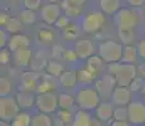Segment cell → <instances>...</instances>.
I'll return each mask as SVG.
<instances>
[{
	"mask_svg": "<svg viewBox=\"0 0 145 126\" xmlns=\"http://www.w3.org/2000/svg\"><path fill=\"white\" fill-rule=\"evenodd\" d=\"M108 73L115 77L118 86L129 87L131 81L135 78L136 69L133 66V63L115 62V63H110V66H108Z\"/></svg>",
	"mask_w": 145,
	"mask_h": 126,
	"instance_id": "obj_1",
	"label": "cell"
},
{
	"mask_svg": "<svg viewBox=\"0 0 145 126\" xmlns=\"http://www.w3.org/2000/svg\"><path fill=\"white\" fill-rule=\"evenodd\" d=\"M122 46L115 40H105L99 46V55L106 63H115L122 58Z\"/></svg>",
	"mask_w": 145,
	"mask_h": 126,
	"instance_id": "obj_2",
	"label": "cell"
},
{
	"mask_svg": "<svg viewBox=\"0 0 145 126\" xmlns=\"http://www.w3.org/2000/svg\"><path fill=\"white\" fill-rule=\"evenodd\" d=\"M76 103L82 110H93L100 103V95L97 89L83 87L76 93Z\"/></svg>",
	"mask_w": 145,
	"mask_h": 126,
	"instance_id": "obj_3",
	"label": "cell"
},
{
	"mask_svg": "<svg viewBox=\"0 0 145 126\" xmlns=\"http://www.w3.org/2000/svg\"><path fill=\"white\" fill-rule=\"evenodd\" d=\"M19 105L16 99L12 96H1L0 99V119L4 121H13L19 114Z\"/></svg>",
	"mask_w": 145,
	"mask_h": 126,
	"instance_id": "obj_4",
	"label": "cell"
},
{
	"mask_svg": "<svg viewBox=\"0 0 145 126\" xmlns=\"http://www.w3.org/2000/svg\"><path fill=\"white\" fill-rule=\"evenodd\" d=\"M35 106L40 112L51 114L54 112L58 107V96L53 92H43L38 93L35 97Z\"/></svg>",
	"mask_w": 145,
	"mask_h": 126,
	"instance_id": "obj_5",
	"label": "cell"
},
{
	"mask_svg": "<svg viewBox=\"0 0 145 126\" xmlns=\"http://www.w3.org/2000/svg\"><path fill=\"white\" fill-rule=\"evenodd\" d=\"M105 16L100 12L87 13L82 19V30L85 33H96L104 27Z\"/></svg>",
	"mask_w": 145,
	"mask_h": 126,
	"instance_id": "obj_6",
	"label": "cell"
},
{
	"mask_svg": "<svg viewBox=\"0 0 145 126\" xmlns=\"http://www.w3.org/2000/svg\"><path fill=\"white\" fill-rule=\"evenodd\" d=\"M115 22L119 29H134L138 24V16L130 9H120L115 14Z\"/></svg>",
	"mask_w": 145,
	"mask_h": 126,
	"instance_id": "obj_7",
	"label": "cell"
},
{
	"mask_svg": "<svg viewBox=\"0 0 145 126\" xmlns=\"http://www.w3.org/2000/svg\"><path fill=\"white\" fill-rule=\"evenodd\" d=\"M129 110V122L134 125L145 124V103L140 101H134L127 105Z\"/></svg>",
	"mask_w": 145,
	"mask_h": 126,
	"instance_id": "obj_8",
	"label": "cell"
},
{
	"mask_svg": "<svg viewBox=\"0 0 145 126\" xmlns=\"http://www.w3.org/2000/svg\"><path fill=\"white\" fill-rule=\"evenodd\" d=\"M115 85H118L115 77L108 73V74H106L104 78L96 81V89L100 96L106 99V97H110L111 95H112L114 89H115V87H114Z\"/></svg>",
	"mask_w": 145,
	"mask_h": 126,
	"instance_id": "obj_9",
	"label": "cell"
},
{
	"mask_svg": "<svg viewBox=\"0 0 145 126\" xmlns=\"http://www.w3.org/2000/svg\"><path fill=\"white\" fill-rule=\"evenodd\" d=\"M40 15L47 24H54L61 16V7L57 3H48L40 9Z\"/></svg>",
	"mask_w": 145,
	"mask_h": 126,
	"instance_id": "obj_10",
	"label": "cell"
},
{
	"mask_svg": "<svg viewBox=\"0 0 145 126\" xmlns=\"http://www.w3.org/2000/svg\"><path fill=\"white\" fill-rule=\"evenodd\" d=\"M131 89L125 86H118L114 89L112 95H111V100L112 103L118 106H127L131 102Z\"/></svg>",
	"mask_w": 145,
	"mask_h": 126,
	"instance_id": "obj_11",
	"label": "cell"
},
{
	"mask_svg": "<svg viewBox=\"0 0 145 126\" xmlns=\"http://www.w3.org/2000/svg\"><path fill=\"white\" fill-rule=\"evenodd\" d=\"M39 73L37 71H29L24 72L22 76V82H20V89L23 91H37L38 85H39Z\"/></svg>",
	"mask_w": 145,
	"mask_h": 126,
	"instance_id": "obj_12",
	"label": "cell"
},
{
	"mask_svg": "<svg viewBox=\"0 0 145 126\" xmlns=\"http://www.w3.org/2000/svg\"><path fill=\"white\" fill-rule=\"evenodd\" d=\"M74 50L81 59H87L93 54V46L92 42L88 39H80L74 44Z\"/></svg>",
	"mask_w": 145,
	"mask_h": 126,
	"instance_id": "obj_13",
	"label": "cell"
},
{
	"mask_svg": "<svg viewBox=\"0 0 145 126\" xmlns=\"http://www.w3.org/2000/svg\"><path fill=\"white\" fill-rule=\"evenodd\" d=\"M30 44V40L27 35L24 34H13L9 39V43L8 47L12 52H15L18 49H23V48H28Z\"/></svg>",
	"mask_w": 145,
	"mask_h": 126,
	"instance_id": "obj_14",
	"label": "cell"
},
{
	"mask_svg": "<svg viewBox=\"0 0 145 126\" xmlns=\"http://www.w3.org/2000/svg\"><path fill=\"white\" fill-rule=\"evenodd\" d=\"M16 101H18V105L20 108H30L33 106V103H35V99L33 96V92L32 91H20L16 93Z\"/></svg>",
	"mask_w": 145,
	"mask_h": 126,
	"instance_id": "obj_15",
	"label": "cell"
},
{
	"mask_svg": "<svg viewBox=\"0 0 145 126\" xmlns=\"http://www.w3.org/2000/svg\"><path fill=\"white\" fill-rule=\"evenodd\" d=\"M32 62V50L29 48L18 49L14 52V63L19 67L28 66Z\"/></svg>",
	"mask_w": 145,
	"mask_h": 126,
	"instance_id": "obj_16",
	"label": "cell"
},
{
	"mask_svg": "<svg viewBox=\"0 0 145 126\" xmlns=\"http://www.w3.org/2000/svg\"><path fill=\"white\" fill-rule=\"evenodd\" d=\"M96 116L101 121H108L114 116V107L110 102H101L96 107Z\"/></svg>",
	"mask_w": 145,
	"mask_h": 126,
	"instance_id": "obj_17",
	"label": "cell"
},
{
	"mask_svg": "<svg viewBox=\"0 0 145 126\" xmlns=\"http://www.w3.org/2000/svg\"><path fill=\"white\" fill-rule=\"evenodd\" d=\"M77 81H78V78H77V72H73V71H63V73L59 76L61 85L66 88H72L76 85Z\"/></svg>",
	"mask_w": 145,
	"mask_h": 126,
	"instance_id": "obj_18",
	"label": "cell"
},
{
	"mask_svg": "<svg viewBox=\"0 0 145 126\" xmlns=\"http://www.w3.org/2000/svg\"><path fill=\"white\" fill-rule=\"evenodd\" d=\"M91 121H92V117L87 112V110H82V108H81V110L77 111L76 115H74L72 126H90Z\"/></svg>",
	"mask_w": 145,
	"mask_h": 126,
	"instance_id": "obj_19",
	"label": "cell"
},
{
	"mask_svg": "<svg viewBox=\"0 0 145 126\" xmlns=\"http://www.w3.org/2000/svg\"><path fill=\"white\" fill-rule=\"evenodd\" d=\"M100 8L105 14H116L120 10V0H100Z\"/></svg>",
	"mask_w": 145,
	"mask_h": 126,
	"instance_id": "obj_20",
	"label": "cell"
},
{
	"mask_svg": "<svg viewBox=\"0 0 145 126\" xmlns=\"http://www.w3.org/2000/svg\"><path fill=\"white\" fill-rule=\"evenodd\" d=\"M139 55L138 48H135L134 46H125L124 49H122V58H121V62L124 63H134L136 61Z\"/></svg>",
	"mask_w": 145,
	"mask_h": 126,
	"instance_id": "obj_21",
	"label": "cell"
},
{
	"mask_svg": "<svg viewBox=\"0 0 145 126\" xmlns=\"http://www.w3.org/2000/svg\"><path fill=\"white\" fill-rule=\"evenodd\" d=\"M74 102H76V99H73V97L68 93H61L59 96H58V107H59L61 110L71 111Z\"/></svg>",
	"mask_w": 145,
	"mask_h": 126,
	"instance_id": "obj_22",
	"label": "cell"
},
{
	"mask_svg": "<svg viewBox=\"0 0 145 126\" xmlns=\"http://www.w3.org/2000/svg\"><path fill=\"white\" fill-rule=\"evenodd\" d=\"M53 76L48 74L40 80L39 85H38L37 92L38 93H43V92H52L54 89V81H53Z\"/></svg>",
	"mask_w": 145,
	"mask_h": 126,
	"instance_id": "obj_23",
	"label": "cell"
},
{
	"mask_svg": "<svg viewBox=\"0 0 145 126\" xmlns=\"http://www.w3.org/2000/svg\"><path fill=\"white\" fill-rule=\"evenodd\" d=\"M10 126H32V117L28 112H19L13 119Z\"/></svg>",
	"mask_w": 145,
	"mask_h": 126,
	"instance_id": "obj_24",
	"label": "cell"
},
{
	"mask_svg": "<svg viewBox=\"0 0 145 126\" xmlns=\"http://www.w3.org/2000/svg\"><path fill=\"white\" fill-rule=\"evenodd\" d=\"M104 62L105 61L100 55H91L90 58H87V69H90L92 73L96 74L101 69Z\"/></svg>",
	"mask_w": 145,
	"mask_h": 126,
	"instance_id": "obj_25",
	"label": "cell"
},
{
	"mask_svg": "<svg viewBox=\"0 0 145 126\" xmlns=\"http://www.w3.org/2000/svg\"><path fill=\"white\" fill-rule=\"evenodd\" d=\"M32 126H52V119L44 112L37 114L32 117Z\"/></svg>",
	"mask_w": 145,
	"mask_h": 126,
	"instance_id": "obj_26",
	"label": "cell"
},
{
	"mask_svg": "<svg viewBox=\"0 0 145 126\" xmlns=\"http://www.w3.org/2000/svg\"><path fill=\"white\" fill-rule=\"evenodd\" d=\"M119 38L122 44L130 46L135 40V33L134 29H119Z\"/></svg>",
	"mask_w": 145,
	"mask_h": 126,
	"instance_id": "obj_27",
	"label": "cell"
},
{
	"mask_svg": "<svg viewBox=\"0 0 145 126\" xmlns=\"http://www.w3.org/2000/svg\"><path fill=\"white\" fill-rule=\"evenodd\" d=\"M46 71L48 74L53 76V77H57V76H61L63 73V66L58 61H48Z\"/></svg>",
	"mask_w": 145,
	"mask_h": 126,
	"instance_id": "obj_28",
	"label": "cell"
},
{
	"mask_svg": "<svg viewBox=\"0 0 145 126\" xmlns=\"http://www.w3.org/2000/svg\"><path fill=\"white\" fill-rule=\"evenodd\" d=\"M73 120H72V115L67 110H61L57 114V125L58 126H72Z\"/></svg>",
	"mask_w": 145,
	"mask_h": 126,
	"instance_id": "obj_29",
	"label": "cell"
},
{
	"mask_svg": "<svg viewBox=\"0 0 145 126\" xmlns=\"http://www.w3.org/2000/svg\"><path fill=\"white\" fill-rule=\"evenodd\" d=\"M35 10H30V9H24L23 12L20 13V20L23 24L25 25H30V24H34L35 20H37V15H35Z\"/></svg>",
	"mask_w": 145,
	"mask_h": 126,
	"instance_id": "obj_30",
	"label": "cell"
},
{
	"mask_svg": "<svg viewBox=\"0 0 145 126\" xmlns=\"http://www.w3.org/2000/svg\"><path fill=\"white\" fill-rule=\"evenodd\" d=\"M22 25H23V23H22L20 19H18V18H10L9 22L5 24V29H7V32L12 33V34H16V33L20 32Z\"/></svg>",
	"mask_w": 145,
	"mask_h": 126,
	"instance_id": "obj_31",
	"label": "cell"
},
{
	"mask_svg": "<svg viewBox=\"0 0 145 126\" xmlns=\"http://www.w3.org/2000/svg\"><path fill=\"white\" fill-rule=\"evenodd\" d=\"M112 117L116 121H129V110L126 106H119L114 110Z\"/></svg>",
	"mask_w": 145,
	"mask_h": 126,
	"instance_id": "obj_32",
	"label": "cell"
},
{
	"mask_svg": "<svg viewBox=\"0 0 145 126\" xmlns=\"http://www.w3.org/2000/svg\"><path fill=\"white\" fill-rule=\"evenodd\" d=\"M96 77V74L92 73V72L90 71V69H80L78 72H77V78H78L80 82L82 83H91L93 81V78Z\"/></svg>",
	"mask_w": 145,
	"mask_h": 126,
	"instance_id": "obj_33",
	"label": "cell"
},
{
	"mask_svg": "<svg viewBox=\"0 0 145 126\" xmlns=\"http://www.w3.org/2000/svg\"><path fill=\"white\" fill-rule=\"evenodd\" d=\"M47 63L48 62H46V59L42 57L40 53H38V54L32 59V62H30V67H32L33 71H39V69L46 68Z\"/></svg>",
	"mask_w": 145,
	"mask_h": 126,
	"instance_id": "obj_34",
	"label": "cell"
},
{
	"mask_svg": "<svg viewBox=\"0 0 145 126\" xmlns=\"http://www.w3.org/2000/svg\"><path fill=\"white\" fill-rule=\"evenodd\" d=\"M54 39V34L48 29H42L38 33V40L43 44H51Z\"/></svg>",
	"mask_w": 145,
	"mask_h": 126,
	"instance_id": "obj_35",
	"label": "cell"
},
{
	"mask_svg": "<svg viewBox=\"0 0 145 126\" xmlns=\"http://www.w3.org/2000/svg\"><path fill=\"white\" fill-rule=\"evenodd\" d=\"M63 35H65V38L68 39V40L77 38V35H78V28L74 24H69L68 27L63 29Z\"/></svg>",
	"mask_w": 145,
	"mask_h": 126,
	"instance_id": "obj_36",
	"label": "cell"
},
{
	"mask_svg": "<svg viewBox=\"0 0 145 126\" xmlns=\"http://www.w3.org/2000/svg\"><path fill=\"white\" fill-rule=\"evenodd\" d=\"M12 91V83L8 78H0V96H8Z\"/></svg>",
	"mask_w": 145,
	"mask_h": 126,
	"instance_id": "obj_37",
	"label": "cell"
},
{
	"mask_svg": "<svg viewBox=\"0 0 145 126\" xmlns=\"http://www.w3.org/2000/svg\"><path fill=\"white\" fill-rule=\"evenodd\" d=\"M144 78L140 77V76H135V78L131 81V83H130L129 88L131 89L133 92H136V91H141V88H143L144 86Z\"/></svg>",
	"mask_w": 145,
	"mask_h": 126,
	"instance_id": "obj_38",
	"label": "cell"
},
{
	"mask_svg": "<svg viewBox=\"0 0 145 126\" xmlns=\"http://www.w3.org/2000/svg\"><path fill=\"white\" fill-rule=\"evenodd\" d=\"M65 13L66 15H68L69 18H76V16H78L81 14V8L78 5H69L67 9H65Z\"/></svg>",
	"mask_w": 145,
	"mask_h": 126,
	"instance_id": "obj_39",
	"label": "cell"
},
{
	"mask_svg": "<svg viewBox=\"0 0 145 126\" xmlns=\"http://www.w3.org/2000/svg\"><path fill=\"white\" fill-rule=\"evenodd\" d=\"M54 25L58 28V29H65L69 25V16L68 15H61L59 18L57 19V22L54 23Z\"/></svg>",
	"mask_w": 145,
	"mask_h": 126,
	"instance_id": "obj_40",
	"label": "cell"
},
{
	"mask_svg": "<svg viewBox=\"0 0 145 126\" xmlns=\"http://www.w3.org/2000/svg\"><path fill=\"white\" fill-rule=\"evenodd\" d=\"M24 5L27 9L30 10H37L40 8L42 5V0H24Z\"/></svg>",
	"mask_w": 145,
	"mask_h": 126,
	"instance_id": "obj_41",
	"label": "cell"
},
{
	"mask_svg": "<svg viewBox=\"0 0 145 126\" xmlns=\"http://www.w3.org/2000/svg\"><path fill=\"white\" fill-rule=\"evenodd\" d=\"M9 50L5 49V48H1V52H0V63L4 64V66L10 62V52Z\"/></svg>",
	"mask_w": 145,
	"mask_h": 126,
	"instance_id": "obj_42",
	"label": "cell"
},
{
	"mask_svg": "<svg viewBox=\"0 0 145 126\" xmlns=\"http://www.w3.org/2000/svg\"><path fill=\"white\" fill-rule=\"evenodd\" d=\"M78 58L76 50H66L65 54H63V59L68 61V62H74V61Z\"/></svg>",
	"mask_w": 145,
	"mask_h": 126,
	"instance_id": "obj_43",
	"label": "cell"
},
{
	"mask_svg": "<svg viewBox=\"0 0 145 126\" xmlns=\"http://www.w3.org/2000/svg\"><path fill=\"white\" fill-rule=\"evenodd\" d=\"M9 39L8 38V33L5 32V30H0V47L1 48H5V47L8 46V43H9Z\"/></svg>",
	"mask_w": 145,
	"mask_h": 126,
	"instance_id": "obj_44",
	"label": "cell"
},
{
	"mask_svg": "<svg viewBox=\"0 0 145 126\" xmlns=\"http://www.w3.org/2000/svg\"><path fill=\"white\" fill-rule=\"evenodd\" d=\"M65 52H66V50L63 49L61 46H58V44H57V46L53 47L52 54H53V57H54V58H61V57L63 58V54H65Z\"/></svg>",
	"mask_w": 145,
	"mask_h": 126,
	"instance_id": "obj_45",
	"label": "cell"
},
{
	"mask_svg": "<svg viewBox=\"0 0 145 126\" xmlns=\"http://www.w3.org/2000/svg\"><path fill=\"white\" fill-rule=\"evenodd\" d=\"M138 52H139V55H140L143 59H145V40H141L140 43L138 44Z\"/></svg>",
	"mask_w": 145,
	"mask_h": 126,
	"instance_id": "obj_46",
	"label": "cell"
},
{
	"mask_svg": "<svg viewBox=\"0 0 145 126\" xmlns=\"http://www.w3.org/2000/svg\"><path fill=\"white\" fill-rule=\"evenodd\" d=\"M126 3L131 7H141L145 3V0H126Z\"/></svg>",
	"mask_w": 145,
	"mask_h": 126,
	"instance_id": "obj_47",
	"label": "cell"
},
{
	"mask_svg": "<svg viewBox=\"0 0 145 126\" xmlns=\"http://www.w3.org/2000/svg\"><path fill=\"white\" fill-rule=\"evenodd\" d=\"M9 19H10V16L8 15L7 13H1V14H0V24H1V25H4V27H5V24L9 22Z\"/></svg>",
	"mask_w": 145,
	"mask_h": 126,
	"instance_id": "obj_48",
	"label": "cell"
},
{
	"mask_svg": "<svg viewBox=\"0 0 145 126\" xmlns=\"http://www.w3.org/2000/svg\"><path fill=\"white\" fill-rule=\"evenodd\" d=\"M138 74L140 76V77L145 78V63L139 64V67H138Z\"/></svg>",
	"mask_w": 145,
	"mask_h": 126,
	"instance_id": "obj_49",
	"label": "cell"
},
{
	"mask_svg": "<svg viewBox=\"0 0 145 126\" xmlns=\"http://www.w3.org/2000/svg\"><path fill=\"white\" fill-rule=\"evenodd\" d=\"M111 126H130V125L127 121H116L115 120V121L111 124Z\"/></svg>",
	"mask_w": 145,
	"mask_h": 126,
	"instance_id": "obj_50",
	"label": "cell"
},
{
	"mask_svg": "<svg viewBox=\"0 0 145 126\" xmlns=\"http://www.w3.org/2000/svg\"><path fill=\"white\" fill-rule=\"evenodd\" d=\"M90 126H102V124H101V120L100 119H92V121H91V124H90Z\"/></svg>",
	"mask_w": 145,
	"mask_h": 126,
	"instance_id": "obj_51",
	"label": "cell"
},
{
	"mask_svg": "<svg viewBox=\"0 0 145 126\" xmlns=\"http://www.w3.org/2000/svg\"><path fill=\"white\" fill-rule=\"evenodd\" d=\"M68 1L71 3L72 5H78V7H81V5H82L86 0H68Z\"/></svg>",
	"mask_w": 145,
	"mask_h": 126,
	"instance_id": "obj_52",
	"label": "cell"
},
{
	"mask_svg": "<svg viewBox=\"0 0 145 126\" xmlns=\"http://www.w3.org/2000/svg\"><path fill=\"white\" fill-rule=\"evenodd\" d=\"M0 126H10L8 124V121H4V120H1V122H0Z\"/></svg>",
	"mask_w": 145,
	"mask_h": 126,
	"instance_id": "obj_53",
	"label": "cell"
},
{
	"mask_svg": "<svg viewBox=\"0 0 145 126\" xmlns=\"http://www.w3.org/2000/svg\"><path fill=\"white\" fill-rule=\"evenodd\" d=\"M48 3H58V1H62V0H46Z\"/></svg>",
	"mask_w": 145,
	"mask_h": 126,
	"instance_id": "obj_54",
	"label": "cell"
},
{
	"mask_svg": "<svg viewBox=\"0 0 145 126\" xmlns=\"http://www.w3.org/2000/svg\"><path fill=\"white\" fill-rule=\"evenodd\" d=\"M141 92H143V95H144V96H145V83H144L143 88H141Z\"/></svg>",
	"mask_w": 145,
	"mask_h": 126,
	"instance_id": "obj_55",
	"label": "cell"
},
{
	"mask_svg": "<svg viewBox=\"0 0 145 126\" xmlns=\"http://www.w3.org/2000/svg\"><path fill=\"white\" fill-rule=\"evenodd\" d=\"M8 1H18V0H8Z\"/></svg>",
	"mask_w": 145,
	"mask_h": 126,
	"instance_id": "obj_56",
	"label": "cell"
}]
</instances>
